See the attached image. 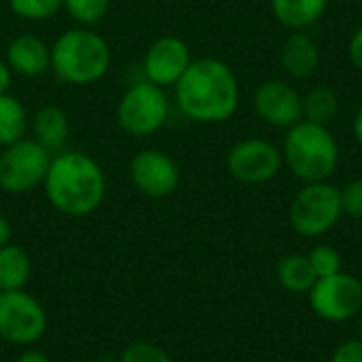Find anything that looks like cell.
<instances>
[{
    "label": "cell",
    "instance_id": "18",
    "mask_svg": "<svg viewBox=\"0 0 362 362\" xmlns=\"http://www.w3.org/2000/svg\"><path fill=\"white\" fill-rule=\"evenodd\" d=\"M30 278H32L30 255L13 242L0 248V291H23Z\"/></svg>",
    "mask_w": 362,
    "mask_h": 362
},
{
    "label": "cell",
    "instance_id": "10",
    "mask_svg": "<svg viewBox=\"0 0 362 362\" xmlns=\"http://www.w3.org/2000/svg\"><path fill=\"white\" fill-rule=\"evenodd\" d=\"M310 305L329 322H346L362 310V282L344 272L318 278L310 291Z\"/></svg>",
    "mask_w": 362,
    "mask_h": 362
},
{
    "label": "cell",
    "instance_id": "15",
    "mask_svg": "<svg viewBox=\"0 0 362 362\" xmlns=\"http://www.w3.org/2000/svg\"><path fill=\"white\" fill-rule=\"evenodd\" d=\"M280 66L293 81H305L320 68V47L308 32H291L280 49Z\"/></svg>",
    "mask_w": 362,
    "mask_h": 362
},
{
    "label": "cell",
    "instance_id": "29",
    "mask_svg": "<svg viewBox=\"0 0 362 362\" xmlns=\"http://www.w3.org/2000/svg\"><path fill=\"white\" fill-rule=\"evenodd\" d=\"M11 81H13V72L8 68V64L4 59H0V95L2 93H8Z\"/></svg>",
    "mask_w": 362,
    "mask_h": 362
},
{
    "label": "cell",
    "instance_id": "27",
    "mask_svg": "<svg viewBox=\"0 0 362 362\" xmlns=\"http://www.w3.org/2000/svg\"><path fill=\"white\" fill-rule=\"evenodd\" d=\"M331 362H362V339L344 341L331 356Z\"/></svg>",
    "mask_w": 362,
    "mask_h": 362
},
{
    "label": "cell",
    "instance_id": "7",
    "mask_svg": "<svg viewBox=\"0 0 362 362\" xmlns=\"http://www.w3.org/2000/svg\"><path fill=\"white\" fill-rule=\"evenodd\" d=\"M53 155L34 138H23L0 153V189L8 195H25L42 187Z\"/></svg>",
    "mask_w": 362,
    "mask_h": 362
},
{
    "label": "cell",
    "instance_id": "4",
    "mask_svg": "<svg viewBox=\"0 0 362 362\" xmlns=\"http://www.w3.org/2000/svg\"><path fill=\"white\" fill-rule=\"evenodd\" d=\"M284 165L305 185L329 180L339 165V144L327 125L299 121L286 129L282 144Z\"/></svg>",
    "mask_w": 362,
    "mask_h": 362
},
{
    "label": "cell",
    "instance_id": "20",
    "mask_svg": "<svg viewBox=\"0 0 362 362\" xmlns=\"http://www.w3.org/2000/svg\"><path fill=\"white\" fill-rule=\"evenodd\" d=\"M339 112V98L331 87H314L303 95V121L331 125Z\"/></svg>",
    "mask_w": 362,
    "mask_h": 362
},
{
    "label": "cell",
    "instance_id": "24",
    "mask_svg": "<svg viewBox=\"0 0 362 362\" xmlns=\"http://www.w3.org/2000/svg\"><path fill=\"white\" fill-rule=\"evenodd\" d=\"M310 263H312V269L316 274V278H327V276H335L341 272V257L339 252L329 246V244H322V246H316L312 252H310Z\"/></svg>",
    "mask_w": 362,
    "mask_h": 362
},
{
    "label": "cell",
    "instance_id": "6",
    "mask_svg": "<svg viewBox=\"0 0 362 362\" xmlns=\"http://www.w3.org/2000/svg\"><path fill=\"white\" fill-rule=\"evenodd\" d=\"M341 193L331 182H308L293 199L291 227L303 238H318L331 231L341 218Z\"/></svg>",
    "mask_w": 362,
    "mask_h": 362
},
{
    "label": "cell",
    "instance_id": "14",
    "mask_svg": "<svg viewBox=\"0 0 362 362\" xmlns=\"http://www.w3.org/2000/svg\"><path fill=\"white\" fill-rule=\"evenodd\" d=\"M4 62L11 72L36 78L51 70V47L36 34H19L8 42Z\"/></svg>",
    "mask_w": 362,
    "mask_h": 362
},
{
    "label": "cell",
    "instance_id": "23",
    "mask_svg": "<svg viewBox=\"0 0 362 362\" xmlns=\"http://www.w3.org/2000/svg\"><path fill=\"white\" fill-rule=\"evenodd\" d=\"M64 8L76 23L87 28L106 17L110 0H64Z\"/></svg>",
    "mask_w": 362,
    "mask_h": 362
},
{
    "label": "cell",
    "instance_id": "22",
    "mask_svg": "<svg viewBox=\"0 0 362 362\" xmlns=\"http://www.w3.org/2000/svg\"><path fill=\"white\" fill-rule=\"evenodd\" d=\"M13 15L25 21H45L64 8V0H6Z\"/></svg>",
    "mask_w": 362,
    "mask_h": 362
},
{
    "label": "cell",
    "instance_id": "31",
    "mask_svg": "<svg viewBox=\"0 0 362 362\" xmlns=\"http://www.w3.org/2000/svg\"><path fill=\"white\" fill-rule=\"evenodd\" d=\"M11 238H13L11 223L6 221V216L0 214V248H4L6 244H11Z\"/></svg>",
    "mask_w": 362,
    "mask_h": 362
},
{
    "label": "cell",
    "instance_id": "17",
    "mask_svg": "<svg viewBox=\"0 0 362 362\" xmlns=\"http://www.w3.org/2000/svg\"><path fill=\"white\" fill-rule=\"evenodd\" d=\"M331 0H272V15L291 32H308L316 25Z\"/></svg>",
    "mask_w": 362,
    "mask_h": 362
},
{
    "label": "cell",
    "instance_id": "32",
    "mask_svg": "<svg viewBox=\"0 0 362 362\" xmlns=\"http://www.w3.org/2000/svg\"><path fill=\"white\" fill-rule=\"evenodd\" d=\"M352 134H354L356 142L362 146V106L356 110V115L352 119Z\"/></svg>",
    "mask_w": 362,
    "mask_h": 362
},
{
    "label": "cell",
    "instance_id": "9",
    "mask_svg": "<svg viewBox=\"0 0 362 362\" xmlns=\"http://www.w3.org/2000/svg\"><path fill=\"white\" fill-rule=\"evenodd\" d=\"M284 168L282 148L263 138H244L227 153V170L242 185H265Z\"/></svg>",
    "mask_w": 362,
    "mask_h": 362
},
{
    "label": "cell",
    "instance_id": "33",
    "mask_svg": "<svg viewBox=\"0 0 362 362\" xmlns=\"http://www.w3.org/2000/svg\"><path fill=\"white\" fill-rule=\"evenodd\" d=\"M95 362H119V358H112V356H102V358H98Z\"/></svg>",
    "mask_w": 362,
    "mask_h": 362
},
{
    "label": "cell",
    "instance_id": "21",
    "mask_svg": "<svg viewBox=\"0 0 362 362\" xmlns=\"http://www.w3.org/2000/svg\"><path fill=\"white\" fill-rule=\"evenodd\" d=\"M278 280L291 293H310L318 278L308 257L288 255L278 265Z\"/></svg>",
    "mask_w": 362,
    "mask_h": 362
},
{
    "label": "cell",
    "instance_id": "3",
    "mask_svg": "<svg viewBox=\"0 0 362 362\" xmlns=\"http://www.w3.org/2000/svg\"><path fill=\"white\" fill-rule=\"evenodd\" d=\"M112 62L106 38L89 28L62 32L51 45V70L66 85H91L106 76Z\"/></svg>",
    "mask_w": 362,
    "mask_h": 362
},
{
    "label": "cell",
    "instance_id": "30",
    "mask_svg": "<svg viewBox=\"0 0 362 362\" xmlns=\"http://www.w3.org/2000/svg\"><path fill=\"white\" fill-rule=\"evenodd\" d=\"M15 362H51V358L47 354L38 352V350H25L15 358Z\"/></svg>",
    "mask_w": 362,
    "mask_h": 362
},
{
    "label": "cell",
    "instance_id": "25",
    "mask_svg": "<svg viewBox=\"0 0 362 362\" xmlns=\"http://www.w3.org/2000/svg\"><path fill=\"white\" fill-rule=\"evenodd\" d=\"M119 362H174L172 356L157 344H151V341H136V344H129L121 356Z\"/></svg>",
    "mask_w": 362,
    "mask_h": 362
},
{
    "label": "cell",
    "instance_id": "26",
    "mask_svg": "<svg viewBox=\"0 0 362 362\" xmlns=\"http://www.w3.org/2000/svg\"><path fill=\"white\" fill-rule=\"evenodd\" d=\"M341 193V210L352 218H362V178L348 182Z\"/></svg>",
    "mask_w": 362,
    "mask_h": 362
},
{
    "label": "cell",
    "instance_id": "28",
    "mask_svg": "<svg viewBox=\"0 0 362 362\" xmlns=\"http://www.w3.org/2000/svg\"><path fill=\"white\" fill-rule=\"evenodd\" d=\"M348 55H350V62L354 64V68L362 72V25L352 34V38L348 42Z\"/></svg>",
    "mask_w": 362,
    "mask_h": 362
},
{
    "label": "cell",
    "instance_id": "13",
    "mask_svg": "<svg viewBox=\"0 0 362 362\" xmlns=\"http://www.w3.org/2000/svg\"><path fill=\"white\" fill-rule=\"evenodd\" d=\"M191 62V49L182 38L161 36L146 49L142 59V72L148 83L168 89L180 81Z\"/></svg>",
    "mask_w": 362,
    "mask_h": 362
},
{
    "label": "cell",
    "instance_id": "16",
    "mask_svg": "<svg viewBox=\"0 0 362 362\" xmlns=\"http://www.w3.org/2000/svg\"><path fill=\"white\" fill-rule=\"evenodd\" d=\"M32 134H34L32 138L51 155L66 151V142L70 134L68 115L55 104L40 106L32 119Z\"/></svg>",
    "mask_w": 362,
    "mask_h": 362
},
{
    "label": "cell",
    "instance_id": "2",
    "mask_svg": "<svg viewBox=\"0 0 362 362\" xmlns=\"http://www.w3.org/2000/svg\"><path fill=\"white\" fill-rule=\"evenodd\" d=\"M49 204L64 216L93 214L106 197V176L100 163L81 151L53 155L42 182Z\"/></svg>",
    "mask_w": 362,
    "mask_h": 362
},
{
    "label": "cell",
    "instance_id": "34",
    "mask_svg": "<svg viewBox=\"0 0 362 362\" xmlns=\"http://www.w3.org/2000/svg\"><path fill=\"white\" fill-rule=\"evenodd\" d=\"M361 329H362V320H361Z\"/></svg>",
    "mask_w": 362,
    "mask_h": 362
},
{
    "label": "cell",
    "instance_id": "5",
    "mask_svg": "<svg viewBox=\"0 0 362 362\" xmlns=\"http://www.w3.org/2000/svg\"><path fill=\"white\" fill-rule=\"evenodd\" d=\"M170 117V100L165 89L146 78L125 89L117 104L119 127L134 138H148L157 134Z\"/></svg>",
    "mask_w": 362,
    "mask_h": 362
},
{
    "label": "cell",
    "instance_id": "35",
    "mask_svg": "<svg viewBox=\"0 0 362 362\" xmlns=\"http://www.w3.org/2000/svg\"><path fill=\"white\" fill-rule=\"evenodd\" d=\"M361 6H362V2H361Z\"/></svg>",
    "mask_w": 362,
    "mask_h": 362
},
{
    "label": "cell",
    "instance_id": "11",
    "mask_svg": "<svg viewBox=\"0 0 362 362\" xmlns=\"http://www.w3.org/2000/svg\"><path fill=\"white\" fill-rule=\"evenodd\" d=\"M129 180L142 195L163 199L176 193L180 185V168L168 153L159 148H144L129 161Z\"/></svg>",
    "mask_w": 362,
    "mask_h": 362
},
{
    "label": "cell",
    "instance_id": "12",
    "mask_svg": "<svg viewBox=\"0 0 362 362\" xmlns=\"http://www.w3.org/2000/svg\"><path fill=\"white\" fill-rule=\"evenodd\" d=\"M252 106L263 123L278 129H288L303 121V95L280 78L261 83L255 91Z\"/></svg>",
    "mask_w": 362,
    "mask_h": 362
},
{
    "label": "cell",
    "instance_id": "19",
    "mask_svg": "<svg viewBox=\"0 0 362 362\" xmlns=\"http://www.w3.org/2000/svg\"><path fill=\"white\" fill-rule=\"evenodd\" d=\"M28 132V112L11 93L0 95V146H11L25 138Z\"/></svg>",
    "mask_w": 362,
    "mask_h": 362
},
{
    "label": "cell",
    "instance_id": "1",
    "mask_svg": "<svg viewBox=\"0 0 362 362\" xmlns=\"http://www.w3.org/2000/svg\"><path fill=\"white\" fill-rule=\"evenodd\" d=\"M180 112L195 123H225L240 106V83L229 64L218 57L193 59L174 85Z\"/></svg>",
    "mask_w": 362,
    "mask_h": 362
},
{
    "label": "cell",
    "instance_id": "8",
    "mask_svg": "<svg viewBox=\"0 0 362 362\" xmlns=\"http://www.w3.org/2000/svg\"><path fill=\"white\" fill-rule=\"evenodd\" d=\"M47 333V312L36 297L23 291H0V339L28 348Z\"/></svg>",
    "mask_w": 362,
    "mask_h": 362
}]
</instances>
